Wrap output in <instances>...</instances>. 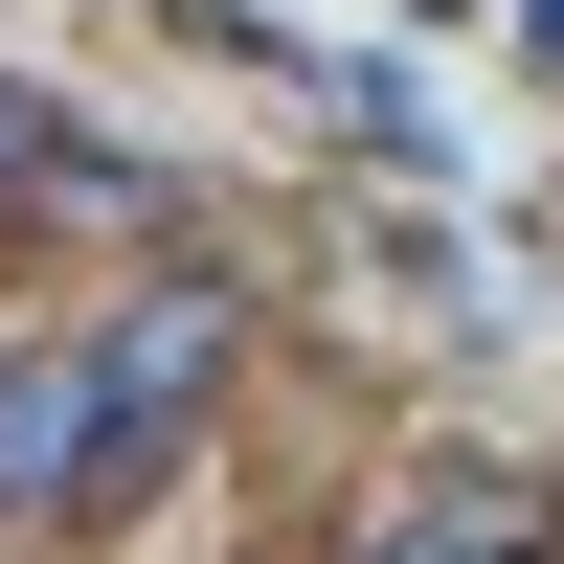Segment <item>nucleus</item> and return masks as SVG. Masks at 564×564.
I'll use <instances>...</instances> for the list:
<instances>
[{
    "label": "nucleus",
    "instance_id": "nucleus-1",
    "mask_svg": "<svg viewBox=\"0 0 564 564\" xmlns=\"http://www.w3.org/2000/svg\"><path fill=\"white\" fill-rule=\"evenodd\" d=\"M226 361H249V316H226L204 271H159V294L90 316V520H135V497L226 430Z\"/></svg>",
    "mask_w": 564,
    "mask_h": 564
},
{
    "label": "nucleus",
    "instance_id": "nucleus-2",
    "mask_svg": "<svg viewBox=\"0 0 564 564\" xmlns=\"http://www.w3.org/2000/svg\"><path fill=\"white\" fill-rule=\"evenodd\" d=\"M90 520V316L68 339H0V542Z\"/></svg>",
    "mask_w": 564,
    "mask_h": 564
}]
</instances>
